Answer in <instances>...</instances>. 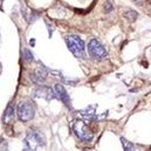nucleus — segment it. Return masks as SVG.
Here are the masks:
<instances>
[{
  "label": "nucleus",
  "instance_id": "obj_7",
  "mask_svg": "<svg viewBox=\"0 0 151 151\" xmlns=\"http://www.w3.org/2000/svg\"><path fill=\"white\" fill-rule=\"evenodd\" d=\"M34 96L40 99H46V100H53L56 97L55 91H53L49 87H45V86H40L34 90Z\"/></svg>",
  "mask_w": 151,
  "mask_h": 151
},
{
  "label": "nucleus",
  "instance_id": "obj_14",
  "mask_svg": "<svg viewBox=\"0 0 151 151\" xmlns=\"http://www.w3.org/2000/svg\"><path fill=\"white\" fill-rule=\"evenodd\" d=\"M134 1H135L136 4H138V5H141V4L143 2V0H134Z\"/></svg>",
  "mask_w": 151,
  "mask_h": 151
},
{
  "label": "nucleus",
  "instance_id": "obj_12",
  "mask_svg": "<svg viewBox=\"0 0 151 151\" xmlns=\"http://www.w3.org/2000/svg\"><path fill=\"white\" fill-rule=\"evenodd\" d=\"M24 53H25V55H24V59H25L26 61H28V62L33 61V55H32V53H31L28 49H25V50H24Z\"/></svg>",
  "mask_w": 151,
  "mask_h": 151
},
{
  "label": "nucleus",
  "instance_id": "obj_6",
  "mask_svg": "<svg viewBox=\"0 0 151 151\" xmlns=\"http://www.w3.org/2000/svg\"><path fill=\"white\" fill-rule=\"evenodd\" d=\"M54 91H55V96H56L60 101H62L67 107H70V99H69L68 93L66 91V89H65V87H63L62 84L56 83V84L54 86Z\"/></svg>",
  "mask_w": 151,
  "mask_h": 151
},
{
  "label": "nucleus",
  "instance_id": "obj_15",
  "mask_svg": "<svg viewBox=\"0 0 151 151\" xmlns=\"http://www.w3.org/2000/svg\"><path fill=\"white\" fill-rule=\"evenodd\" d=\"M0 73H1V63H0Z\"/></svg>",
  "mask_w": 151,
  "mask_h": 151
},
{
  "label": "nucleus",
  "instance_id": "obj_11",
  "mask_svg": "<svg viewBox=\"0 0 151 151\" xmlns=\"http://www.w3.org/2000/svg\"><path fill=\"white\" fill-rule=\"evenodd\" d=\"M121 142H122V145H123V148H124V150L125 151L135 150V145H134L132 143H130L129 141H127L124 137H122V138H121Z\"/></svg>",
  "mask_w": 151,
  "mask_h": 151
},
{
  "label": "nucleus",
  "instance_id": "obj_9",
  "mask_svg": "<svg viewBox=\"0 0 151 151\" xmlns=\"http://www.w3.org/2000/svg\"><path fill=\"white\" fill-rule=\"evenodd\" d=\"M13 119H14V104H13V102H11V103H8V106L4 113L2 122L5 124H9L13 122Z\"/></svg>",
  "mask_w": 151,
  "mask_h": 151
},
{
  "label": "nucleus",
  "instance_id": "obj_1",
  "mask_svg": "<svg viewBox=\"0 0 151 151\" xmlns=\"http://www.w3.org/2000/svg\"><path fill=\"white\" fill-rule=\"evenodd\" d=\"M24 144H25V150H40L46 145V137L42 132L38 130H33L28 132V135L24 141Z\"/></svg>",
  "mask_w": 151,
  "mask_h": 151
},
{
  "label": "nucleus",
  "instance_id": "obj_4",
  "mask_svg": "<svg viewBox=\"0 0 151 151\" xmlns=\"http://www.w3.org/2000/svg\"><path fill=\"white\" fill-rule=\"evenodd\" d=\"M73 131H74L77 138H80L81 141H84V142H90L94 137L90 129L81 119H76L73 123Z\"/></svg>",
  "mask_w": 151,
  "mask_h": 151
},
{
  "label": "nucleus",
  "instance_id": "obj_8",
  "mask_svg": "<svg viewBox=\"0 0 151 151\" xmlns=\"http://www.w3.org/2000/svg\"><path fill=\"white\" fill-rule=\"evenodd\" d=\"M80 114L83 118L88 119V121H94L95 118H97L96 116V107L95 106H89L82 110H80Z\"/></svg>",
  "mask_w": 151,
  "mask_h": 151
},
{
  "label": "nucleus",
  "instance_id": "obj_13",
  "mask_svg": "<svg viewBox=\"0 0 151 151\" xmlns=\"http://www.w3.org/2000/svg\"><path fill=\"white\" fill-rule=\"evenodd\" d=\"M125 17L129 18V19L132 21V20H136V18H137V13L134 12V11H129V12L125 13Z\"/></svg>",
  "mask_w": 151,
  "mask_h": 151
},
{
  "label": "nucleus",
  "instance_id": "obj_10",
  "mask_svg": "<svg viewBox=\"0 0 151 151\" xmlns=\"http://www.w3.org/2000/svg\"><path fill=\"white\" fill-rule=\"evenodd\" d=\"M47 77V73L42 69H37L33 74H32V80L35 82V83H42Z\"/></svg>",
  "mask_w": 151,
  "mask_h": 151
},
{
  "label": "nucleus",
  "instance_id": "obj_16",
  "mask_svg": "<svg viewBox=\"0 0 151 151\" xmlns=\"http://www.w3.org/2000/svg\"><path fill=\"white\" fill-rule=\"evenodd\" d=\"M150 58H151V49H150Z\"/></svg>",
  "mask_w": 151,
  "mask_h": 151
},
{
  "label": "nucleus",
  "instance_id": "obj_5",
  "mask_svg": "<svg viewBox=\"0 0 151 151\" xmlns=\"http://www.w3.org/2000/svg\"><path fill=\"white\" fill-rule=\"evenodd\" d=\"M88 52L89 54L97 60L104 59L107 56V49L104 48V46L97 40V39H91L88 43Z\"/></svg>",
  "mask_w": 151,
  "mask_h": 151
},
{
  "label": "nucleus",
  "instance_id": "obj_2",
  "mask_svg": "<svg viewBox=\"0 0 151 151\" xmlns=\"http://www.w3.org/2000/svg\"><path fill=\"white\" fill-rule=\"evenodd\" d=\"M66 45L68 49L74 54L76 58H83L84 56V49L86 45L84 41L77 35H68L66 37Z\"/></svg>",
  "mask_w": 151,
  "mask_h": 151
},
{
  "label": "nucleus",
  "instance_id": "obj_3",
  "mask_svg": "<svg viewBox=\"0 0 151 151\" xmlns=\"http://www.w3.org/2000/svg\"><path fill=\"white\" fill-rule=\"evenodd\" d=\"M17 114L21 122H28L34 118L35 115V107L29 101L20 102L17 107Z\"/></svg>",
  "mask_w": 151,
  "mask_h": 151
}]
</instances>
